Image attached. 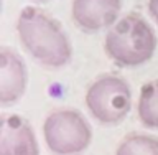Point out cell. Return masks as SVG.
Returning a JSON list of instances; mask_svg holds the SVG:
<instances>
[{"label": "cell", "instance_id": "obj_1", "mask_svg": "<svg viewBox=\"0 0 158 155\" xmlns=\"http://www.w3.org/2000/svg\"><path fill=\"white\" fill-rule=\"evenodd\" d=\"M17 33L23 48L44 68L69 64L73 46L58 20L38 7H25L17 20Z\"/></svg>", "mask_w": 158, "mask_h": 155}, {"label": "cell", "instance_id": "obj_2", "mask_svg": "<svg viewBox=\"0 0 158 155\" xmlns=\"http://www.w3.org/2000/svg\"><path fill=\"white\" fill-rule=\"evenodd\" d=\"M156 35L142 15L128 13L109 28L104 41L107 56L122 68L145 64L156 51Z\"/></svg>", "mask_w": 158, "mask_h": 155}, {"label": "cell", "instance_id": "obj_3", "mask_svg": "<svg viewBox=\"0 0 158 155\" xmlns=\"http://www.w3.org/2000/svg\"><path fill=\"white\" fill-rule=\"evenodd\" d=\"M43 136L54 155H79L92 140L89 122L73 109H59L49 114L43 126Z\"/></svg>", "mask_w": 158, "mask_h": 155}, {"label": "cell", "instance_id": "obj_4", "mask_svg": "<svg viewBox=\"0 0 158 155\" xmlns=\"http://www.w3.org/2000/svg\"><path fill=\"white\" fill-rule=\"evenodd\" d=\"M86 106L91 116L101 124H118L132 109V91L125 79L104 74L86 93Z\"/></svg>", "mask_w": 158, "mask_h": 155}, {"label": "cell", "instance_id": "obj_5", "mask_svg": "<svg viewBox=\"0 0 158 155\" xmlns=\"http://www.w3.org/2000/svg\"><path fill=\"white\" fill-rule=\"evenodd\" d=\"M122 0H73L71 15L74 23L87 33L110 28L118 20Z\"/></svg>", "mask_w": 158, "mask_h": 155}, {"label": "cell", "instance_id": "obj_6", "mask_svg": "<svg viewBox=\"0 0 158 155\" xmlns=\"http://www.w3.org/2000/svg\"><path fill=\"white\" fill-rule=\"evenodd\" d=\"M0 155H40L33 127L18 114L0 119Z\"/></svg>", "mask_w": 158, "mask_h": 155}, {"label": "cell", "instance_id": "obj_7", "mask_svg": "<svg viewBox=\"0 0 158 155\" xmlns=\"http://www.w3.org/2000/svg\"><path fill=\"white\" fill-rule=\"evenodd\" d=\"M28 73L23 59L13 50H0V104L12 106L27 91Z\"/></svg>", "mask_w": 158, "mask_h": 155}, {"label": "cell", "instance_id": "obj_8", "mask_svg": "<svg viewBox=\"0 0 158 155\" xmlns=\"http://www.w3.org/2000/svg\"><path fill=\"white\" fill-rule=\"evenodd\" d=\"M137 111L147 129H158V79L142 86Z\"/></svg>", "mask_w": 158, "mask_h": 155}, {"label": "cell", "instance_id": "obj_9", "mask_svg": "<svg viewBox=\"0 0 158 155\" xmlns=\"http://www.w3.org/2000/svg\"><path fill=\"white\" fill-rule=\"evenodd\" d=\"M115 155H158V139L145 134L128 136L118 145Z\"/></svg>", "mask_w": 158, "mask_h": 155}, {"label": "cell", "instance_id": "obj_10", "mask_svg": "<svg viewBox=\"0 0 158 155\" xmlns=\"http://www.w3.org/2000/svg\"><path fill=\"white\" fill-rule=\"evenodd\" d=\"M148 13L158 25V0H148Z\"/></svg>", "mask_w": 158, "mask_h": 155}, {"label": "cell", "instance_id": "obj_11", "mask_svg": "<svg viewBox=\"0 0 158 155\" xmlns=\"http://www.w3.org/2000/svg\"><path fill=\"white\" fill-rule=\"evenodd\" d=\"M35 2H48V0H35Z\"/></svg>", "mask_w": 158, "mask_h": 155}]
</instances>
